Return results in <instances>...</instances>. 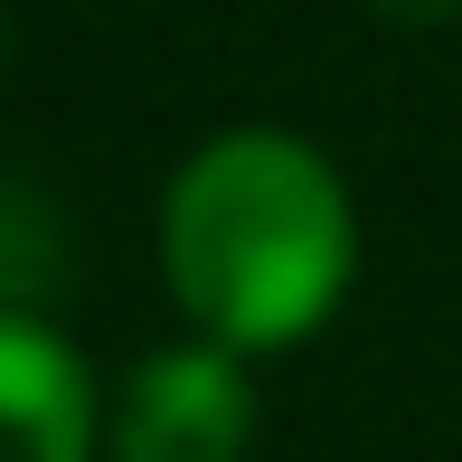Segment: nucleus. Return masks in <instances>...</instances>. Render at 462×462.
<instances>
[{
	"label": "nucleus",
	"mask_w": 462,
	"mask_h": 462,
	"mask_svg": "<svg viewBox=\"0 0 462 462\" xmlns=\"http://www.w3.org/2000/svg\"><path fill=\"white\" fill-rule=\"evenodd\" d=\"M104 396L67 330L0 311V462H95Z\"/></svg>",
	"instance_id": "3"
},
{
	"label": "nucleus",
	"mask_w": 462,
	"mask_h": 462,
	"mask_svg": "<svg viewBox=\"0 0 462 462\" xmlns=\"http://www.w3.org/2000/svg\"><path fill=\"white\" fill-rule=\"evenodd\" d=\"M0 57H10V19H0Z\"/></svg>",
	"instance_id": "5"
},
{
	"label": "nucleus",
	"mask_w": 462,
	"mask_h": 462,
	"mask_svg": "<svg viewBox=\"0 0 462 462\" xmlns=\"http://www.w3.org/2000/svg\"><path fill=\"white\" fill-rule=\"evenodd\" d=\"M377 10H387V19H444L453 0H377Z\"/></svg>",
	"instance_id": "4"
},
{
	"label": "nucleus",
	"mask_w": 462,
	"mask_h": 462,
	"mask_svg": "<svg viewBox=\"0 0 462 462\" xmlns=\"http://www.w3.org/2000/svg\"><path fill=\"white\" fill-rule=\"evenodd\" d=\"M245 444H255V377L217 340L152 349L104 406V462H245Z\"/></svg>",
	"instance_id": "2"
},
{
	"label": "nucleus",
	"mask_w": 462,
	"mask_h": 462,
	"mask_svg": "<svg viewBox=\"0 0 462 462\" xmlns=\"http://www.w3.org/2000/svg\"><path fill=\"white\" fill-rule=\"evenodd\" d=\"M161 274L189 330L236 359L311 340L359 283L349 180L283 123H226L161 189Z\"/></svg>",
	"instance_id": "1"
}]
</instances>
